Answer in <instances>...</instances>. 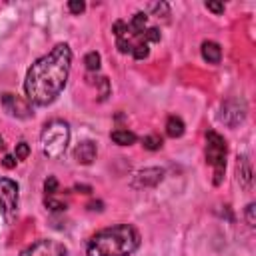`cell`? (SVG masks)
Returning a JSON list of instances; mask_svg holds the SVG:
<instances>
[{
	"mask_svg": "<svg viewBox=\"0 0 256 256\" xmlns=\"http://www.w3.org/2000/svg\"><path fill=\"white\" fill-rule=\"evenodd\" d=\"M16 162H18V160H16L14 156H4L2 166H4V168H14V166H16Z\"/></svg>",
	"mask_w": 256,
	"mask_h": 256,
	"instance_id": "d4e9b609",
	"label": "cell"
},
{
	"mask_svg": "<svg viewBox=\"0 0 256 256\" xmlns=\"http://www.w3.org/2000/svg\"><path fill=\"white\" fill-rule=\"evenodd\" d=\"M68 10H70L72 14H82V12L86 10V4L80 2V0H72V2H68Z\"/></svg>",
	"mask_w": 256,
	"mask_h": 256,
	"instance_id": "7402d4cb",
	"label": "cell"
},
{
	"mask_svg": "<svg viewBox=\"0 0 256 256\" xmlns=\"http://www.w3.org/2000/svg\"><path fill=\"white\" fill-rule=\"evenodd\" d=\"M70 144V126L64 120H50L42 134H40V146L42 154L48 160H58L64 156L66 148Z\"/></svg>",
	"mask_w": 256,
	"mask_h": 256,
	"instance_id": "277c9868",
	"label": "cell"
},
{
	"mask_svg": "<svg viewBox=\"0 0 256 256\" xmlns=\"http://www.w3.org/2000/svg\"><path fill=\"white\" fill-rule=\"evenodd\" d=\"M254 208H256L254 204H248V206H246V222H248L250 228L256 226V220H254Z\"/></svg>",
	"mask_w": 256,
	"mask_h": 256,
	"instance_id": "603a6c76",
	"label": "cell"
},
{
	"mask_svg": "<svg viewBox=\"0 0 256 256\" xmlns=\"http://www.w3.org/2000/svg\"><path fill=\"white\" fill-rule=\"evenodd\" d=\"M70 68H72V50L68 44L60 42L28 68L24 80L26 100L34 106L52 104L66 88Z\"/></svg>",
	"mask_w": 256,
	"mask_h": 256,
	"instance_id": "6da1fadb",
	"label": "cell"
},
{
	"mask_svg": "<svg viewBox=\"0 0 256 256\" xmlns=\"http://www.w3.org/2000/svg\"><path fill=\"white\" fill-rule=\"evenodd\" d=\"M18 184L10 178H0V212L8 222H12L18 214Z\"/></svg>",
	"mask_w": 256,
	"mask_h": 256,
	"instance_id": "8992f818",
	"label": "cell"
},
{
	"mask_svg": "<svg viewBox=\"0 0 256 256\" xmlns=\"http://www.w3.org/2000/svg\"><path fill=\"white\" fill-rule=\"evenodd\" d=\"M252 164L248 160V156H240L238 158V182L242 188L250 190L252 188Z\"/></svg>",
	"mask_w": 256,
	"mask_h": 256,
	"instance_id": "7c38bea8",
	"label": "cell"
},
{
	"mask_svg": "<svg viewBox=\"0 0 256 256\" xmlns=\"http://www.w3.org/2000/svg\"><path fill=\"white\" fill-rule=\"evenodd\" d=\"M20 256H66V248L58 240L42 238V240L30 244Z\"/></svg>",
	"mask_w": 256,
	"mask_h": 256,
	"instance_id": "52a82bcc",
	"label": "cell"
},
{
	"mask_svg": "<svg viewBox=\"0 0 256 256\" xmlns=\"http://www.w3.org/2000/svg\"><path fill=\"white\" fill-rule=\"evenodd\" d=\"M116 36V46L122 54H130L136 60H144L150 54V44L160 42V30L148 26V14L136 12L130 22L118 20L112 26Z\"/></svg>",
	"mask_w": 256,
	"mask_h": 256,
	"instance_id": "7a4b0ae2",
	"label": "cell"
},
{
	"mask_svg": "<svg viewBox=\"0 0 256 256\" xmlns=\"http://www.w3.org/2000/svg\"><path fill=\"white\" fill-rule=\"evenodd\" d=\"M2 106L14 118H30L32 116L30 102L28 100H22L16 94H2Z\"/></svg>",
	"mask_w": 256,
	"mask_h": 256,
	"instance_id": "ba28073f",
	"label": "cell"
},
{
	"mask_svg": "<svg viewBox=\"0 0 256 256\" xmlns=\"http://www.w3.org/2000/svg\"><path fill=\"white\" fill-rule=\"evenodd\" d=\"M110 138L118 144V146H132L136 142V134L130 130H114L110 134Z\"/></svg>",
	"mask_w": 256,
	"mask_h": 256,
	"instance_id": "9a60e30c",
	"label": "cell"
},
{
	"mask_svg": "<svg viewBox=\"0 0 256 256\" xmlns=\"http://www.w3.org/2000/svg\"><path fill=\"white\" fill-rule=\"evenodd\" d=\"M148 12H152V16H170V6L166 4V2H152V4H148Z\"/></svg>",
	"mask_w": 256,
	"mask_h": 256,
	"instance_id": "2e32d148",
	"label": "cell"
},
{
	"mask_svg": "<svg viewBox=\"0 0 256 256\" xmlns=\"http://www.w3.org/2000/svg\"><path fill=\"white\" fill-rule=\"evenodd\" d=\"M162 178H164V170H162V168H146V170H140V172L136 174L134 188L156 186L158 182H162Z\"/></svg>",
	"mask_w": 256,
	"mask_h": 256,
	"instance_id": "8fae6325",
	"label": "cell"
},
{
	"mask_svg": "<svg viewBox=\"0 0 256 256\" xmlns=\"http://www.w3.org/2000/svg\"><path fill=\"white\" fill-rule=\"evenodd\" d=\"M142 146L146 150H160L162 148V138L158 134H150V136H144L142 138Z\"/></svg>",
	"mask_w": 256,
	"mask_h": 256,
	"instance_id": "e0dca14e",
	"label": "cell"
},
{
	"mask_svg": "<svg viewBox=\"0 0 256 256\" xmlns=\"http://www.w3.org/2000/svg\"><path fill=\"white\" fill-rule=\"evenodd\" d=\"M44 190H46V194H48V196H54V194H56V190H58V180H56L54 176H50V178L44 182Z\"/></svg>",
	"mask_w": 256,
	"mask_h": 256,
	"instance_id": "ffe728a7",
	"label": "cell"
},
{
	"mask_svg": "<svg viewBox=\"0 0 256 256\" xmlns=\"http://www.w3.org/2000/svg\"><path fill=\"white\" fill-rule=\"evenodd\" d=\"M140 248V232L130 224H116L96 232L88 244V256H130Z\"/></svg>",
	"mask_w": 256,
	"mask_h": 256,
	"instance_id": "3957f363",
	"label": "cell"
},
{
	"mask_svg": "<svg viewBox=\"0 0 256 256\" xmlns=\"http://www.w3.org/2000/svg\"><path fill=\"white\" fill-rule=\"evenodd\" d=\"M244 116H246V106H244L240 100H228V102L222 104L220 120H222L226 126H230V128L238 126V124L244 120Z\"/></svg>",
	"mask_w": 256,
	"mask_h": 256,
	"instance_id": "9c48e42d",
	"label": "cell"
},
{
	"mask_svg": "<svg viewBox=\"0 0 256 256\" xmlns=\"http://www.w3.org/2000/svg\"><path fill=\"white\" fill-rule=\"evenodd\" d=\"M96 154H98V148L92 140H84L74 148V160L78 164H84V166L92 164L96 160Z\"/></svg>",
	"mask_w": 256,
	"mask_h": 256,
	"instance_id": "30bf717a",
	"label": "cell"
},
{
	"mask_svg": "<svg viewBox=\"0 0 256 256\" xmlns=\"http://www.w3.org/2000/svg\"><path fill=\"white\" fill-rule=\"evenodd\" d=\"M226 156H228V146L224 136H220L214 130L206 132V162L214 170V184H222L224 172H226Z\"/></svg>",
	"mask_w": 256,
	"mask_h": 256,
	"instance_id": "5b68a950",
	"label": "cell"
},
{
	"mask_svg": "<svg viewBox=\"0 0 256 256\" xmlns=\"http://www.w3.org/2000/svg\"><path fill=\"white\" fill-rule=\"evenodd\" d=\"M206 8L212 10L214 14H222L224 12V4H216V2H206Z\"/></svg>",
	"mask_w": 256,
	"mask_h": 256,
	"instance_id": "cb8c5ba5",
	"label": "cell"
},
{
	"mask_svg": "<svg viewBox=\"0 0 256 256\" xmlns=\"http://www.w3.org/2000/svg\"><path fill=\"white\" fill-rule=\"evenodd\" d=\"M202 58L208 62V64H220L222 60V48L218 42H212V40H206L202 44Z\"/></svg>",
	"mask_w": 256,
	"mask_h": 256,
	"instance_id": "4fadbf2b",
	"label": "cell"
},
{
	"mask_svg": "<svg viewBox=\"0 0 256 256\" xmlns=\"http://www.w3.org/2000/svg\"><path fill=\"white\" fill-rule=\"evenodd\" d=\"M84 64L90 72H98L100 70V54L98 52H88L84 58Z\"/></svg>",
	"mask_w": 256,
	"mask_h": 256,
	"instance_id": "ac0fdd59",
	"label": "cell"
},
{
	"mask_svg": "<svg viewBox=\"0 0 256 256\" xmlns=\"http://www.w3.org/2000/svg\"><path fill=\"white\" fill-rule=\"evenodd\" d=\"M184 130H186V126H184L182 118L170 116V118L166 120V134H168L170 138H180V136L184 134Z\"/></svg>",
	"mask_w": 256,
	"mask_h": 256,
	"instance_id": "5bb4252c",
	"label": "cell"
},
{
	"mask_svg": "<svg viewBox=\"0 0 256 256\" xmlns=\"http://www.w3.org/2000/svg\"><path fill=\"white\" fill-rule=\"evenodd\" d=\"M0 150H4V140L0 138Z\"/></svg>",
	"mask_w": 256,
	"mask_h": 256,
	"instance_id": "484cf974",
	"label": "cell"
},
{
	"mask_svg": "<svg viewBox=\"0 0 256 256\" xmlns=\"http://www.w3.org/2000/svg\"><path fill=\"white\" fill-rule=\"evenodd\" d=\"M28 154H30V146H28V142H20V144H16V150H14V158H16L18 162L26 160V158H28Z\"/></svg>",
	"mask_w": 256,
	"mask_h": 256,
	"instance_id": "d6986e66",
	"label": "cell"
},
{
	"mask_svg": "<svg viewBox=\"0 0 256 256\" xmlns=\"http://www.w3.org/2000/svg\"><path fill=\"white\" fill-rule=\"evenodd\" d=\"M46 206H48L50 210H56V212H62V210H66V204H64V202H58V200H54L52 196H46Z\"/></svg>",
	"mask_w": 256,
	"mask_h": 256,
	"instance_id": "44dd1931",
	"label": "cell"
}]
</instances>
